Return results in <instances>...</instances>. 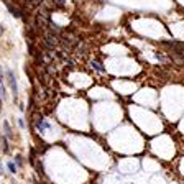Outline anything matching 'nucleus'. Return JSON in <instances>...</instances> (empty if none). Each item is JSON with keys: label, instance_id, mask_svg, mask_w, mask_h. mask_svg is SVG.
Segmentation results:
<instances>
[{"label": "nucleus", "instance_id": "1", "mask_svg": "<svg viewBox=\"0 0 184 184\" xmlns=\"http://www.w3.org/2000/svg\"><path fill=\"white\" fill-rule=\"evenodd\" d=\"M43 45L48 51H53L58 45H59V35L51 30H45L43 31Z\"/></svg>", "mask_w": 184, "mask_h": 184}, {"label": "nucleus", "instance_id": "2", "mask_svg": "<svg viewBox=\"0 0 184 184\" xmlns=\"http://www.w3.org/2000/svg\"><path fill=\"white\" fill-rule=\"evenodd\" d=\"M7 79H8V85H10L12 92H13V96H17L18 94V85H17V79H15V74L8 69L7 71Z\"/></svg>", "mask_w": 184, "mask_h": 184}, {"label": "nucleus", "instance_id": "3", "mask_svg": "<svg viewBox=\"0 0 184 184\" xmlns=\"http://www.w3.org/2000/svg\"><path fill=\"white\" fill-rule=\"evenodd\" d=\"M35 127H36V130H38V131H41V133H43L45 130L50 128V123H48L45 118H36V120H35Z\"/></svg>", "mask_w": 184, "mask_h": 184}, {"label": "nucleus", "instance_id": "4", "mask_svg": "<svg viewBox=\"0 0 184 184\" xmlns=\"http://www.w3.org/2000/svg\"><path fill=\"white\" fill-rule=\"evenodd\" d=\"M8 10H10V13L13 15V17H17V18H20L21 13H23L21 10H18L17 7H13V5H10V4H8Z\"/></svg>", "mask_w": 184, "mask_h": 184}, {"label": "nucleus", "instance_id": "5", "mask_svg": "<svg viewBox=\"0 0 184 184\" xmlns=\"http://www.w3.org/2000/svg\"><path fill=\"white\" fill-rule=\"evenodd\" d=\"M0 96H2V99H5V97H7V92H5V85H4V77H0Z\"/></svg>", "mask_w": 184, "mask_h": 184}, {"label": "nucleus", "instance_id": "6", "mask_svg": "<svg viewBox=\"0 0 184 184\" xmlns=\"http://www.w3.org/2000/svg\"><path fill=\"white\" fill-rule=\"evenodd\" d=\"M4 128H5V137L12 138V128H10V125H8V122H4Z\"/></svg>", "mask_w": 184, "mask_h": 184}, {"label": "nucleus", "instance_id": "7", "mask_svg": "<svg viewBox=\"0 0 184 184\" xmlns=\"http://www.w3.org/2000/svg\"><path fill=\"white\" fill-rule=\"evenodd\" d=\"M26 4H28L30 7H39V5L43 4V0H26Z\"/></svg>", "mask_w": 184, "mask_h": 184}, {"label": "nucleus", "instance_id": "8", "mask_svg": "<svg viewBox=\"0 0 184 184\" xmlns=\"http://www.w3.org/2000/svg\"><path fill=\"white\" fill-rule=\"evenodd\" d=\"M7 168H8V171H10L12 174H15V173H17V164H13V163H12V161H10V163L7 164Z\"/></svg>", "mask_w": 184, "mask_h": 184}, {"label": "nucleus", "instance_id": "9", "mask_svg": "<svg viewBox=\"0 0 184 184\" xmlns=\"http://www.w3.org/2000/svg\"><path fill=\"white\" fill-rule=\"evenodd\" d=\"M91 64H92V66H94V67H96V69H97V71H99V72H104V67L100 66V64L97 63V61H92Z\"/></svg>", "mask_w": 184, "mask_h": 184}, {"label": "nucleus", "instance_id": "10", "mask_svg": "<svg viewBox=\"0 0 184 184\" xmlns=\"http://www.w3.org/2000/svg\"><path fill=\"white\" fill-rule=\"evenodd\" d=\"M64 4H66V0H54V5H56V8L64 7Z\"/></svg>", "mask_w": 184, "mask_h": 184}, {"label": "nucleus", "instance_id": "11", "mask_svg": "<svg viewBox=\"0 0 184 184\" xmlns=\"http://www.w3.org/2000/svg\"><path fill=\"white\" fill-rule=\"evenodd\" d=\"M2 142H4V151L8 153V140H7V137L2 138Z\"/></svg>", "mask_w": 184, "mask_h": 184}, {"label": "nucleus", "instance_id": "12", "mask_svg": "<svg viewBox=\"0 0 184 184\" xmlns=\"http://www.w3.org/2000/svg\"><path fill=\"white\" fill-rule=\"evenodd\" d=\"M15 161H17V166H21V164H23V158H21L20 155L15 156Z\"/></svg>", "mask_w": 184, "mask_h": 184}, {"label": "nucleus", "instance_id": "13", "mask_svg": "<svg viewBox=\"0 0 184 184\" xmlns=\"http://www.w3.org/2000/svg\"><path fill=\"white\" fill-rule=\"evenodd\" d=\"M33 184H43L41 181H38V177H35V179H33Z\"/></svg>", "mask_w": 184, "mask_h": 184}, {"label": "nucleus", "instance_id": "14", "mask_svg": "<svg viewBox=\"0 0 184 184\" xmlns=\"http://www.w3.org/2000/svg\"><path fill=\"white\" fill-rule=\"evenodd\" d=\"M0 77H4V71H2V67H0Z\"/></svg>", "mask_w": 184, "mask_h": 184}, {"label": "nucleus", "instance_id": "15", "mask_svg": "<svg viewBox=\"0 0 184 184\" xmlns=\"http://www.w3.org/2000/svg\"><path fill=\"white\" fill-rule=\"evenodd\" d=\"M0 173H4V166H2V163H0Z\"/></svg>", "mask_w": 184, "mask_h": 184}, {"label": "nucleus", "instance_id": "16", "mask_svg": "<svg viewBox=\"0 0 184 184\" xmlns=\"http://www.w3.org/2000/svg\"><path fill=\"white\" fill-rule=\"evenodd\" d=\"M2 33H4V28H2V26H0V35H2Z\"/></svg>", "mask_w": 184, "mask_h": 184}, {"label": "nucleus", "instance_id": "17", "mask_svg": "<svg viewBox=\"0 0 184 184\" xmlns=\"http://www.w3.org/2000/svg\"><path fill=\"white\" fill-rule=\"evenodd\" d=\"M0 110H2V102H0Z\"/></svg>", "mask_w": 184, "mask_h": 184}]
</instances>
